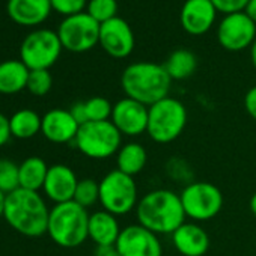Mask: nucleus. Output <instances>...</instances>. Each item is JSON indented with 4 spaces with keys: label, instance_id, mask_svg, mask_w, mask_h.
<instances>
[{
    "label": "nucleus",
    "instance_id": "nucleus-1",
    "mask_svg": "<svg viewBox=\"0 0 256 256\" xmlns=\"http://www.w3.org/2000/svg\"><path fill=\"white\" fill-rule=\"evenodd\" d=\"M136 216L139 224L157 235H172L187 218L180 194L168 188H157L142 196Z\"/></svg>",
    "mask_w": 256,
    "mask_h": 256
},
{
    "label": "nucleus",
    "instance_id": "nucleus-2",
    "mask_svg": "<svg viewBox=\"0 0 256 256\" xmlns=\"http://www.w3.org/2000/svg\"><path fill=\"white\" fill-rule=\"evenodd\" d=\"M120 86L126 98L150 107L169 96L172 78L163 65L154 62H136L124 70Z\"/></svg>",
    "mask_w": 256,
    "mask_h": 256
},
{
    "label": "nucleus",
    "instance_id": "nucleus-3",
    "mask_svg": "<svg viewBox=\"0 0 256 256\" xmlns=\"http://www.w3.org/2000/svg\"><path fill=\"white\" fill-rule=\"evenodd\" d=\"M4 217L14 230L35 238L47 234L50 210L38 192L20 187L6 194Z\"/></svg>",
    "mask_w": 256,
    "mask_h": 256
},
{
    "label": "nucleus",
    "instance_id": "nucleus-4",
    "mask_svg": "<svg viewBox=\"0 0 256 256\" xmlns=\"http://www.w3.org/2000/svg\"><path fill=\"white\" fill-rule=\"evenodd\" d=\"M89 214L88 210L74 200L56 204L50 210L47 234L60 247L74 248L82 246L88 238Z\"/></svg>",
    "mask_w": 256,
    "mask_h": 256
},
{
    "label": "nucleus",
    "instance_id": "nucleus-5",
    "mask_svg": "<svg viewBox=\"0 0 256 256\" xmlns=\"http://www.w3.org/2000/svg\"><path fill=\"white\" fill-rule=\"evenodd\" d=\"M188 113L186 106L175 98H164L148 110L146 134L156 144H170L176 140L186 130Z\"/></svg>",
    "mask_w": 256,
    "mask_h": 256
},
{
    "label": "nucleus",
    "instance_id": "nucleus-6",
    "mask_svg": "<svg viewBox=\"0 0 256 256\" xmlns=\"http://www.w3.org/2000/svg\"><path fill=\"white\" fill-rule=\"evenodd\" d=\"M72 144L83 156L94 160H106L118 154L122 146V134L112 120H89L80 125Z\"/></svg>",
    "mask_w": 256,
    "mask_h": 256
},
{
    "label": "nucleus",
    "instance_id": "nucleus-7",
    "mask_svg": "<svg viewBox=\"0 0 256 256\" xmlns=\"http://www.w3.org/2000/svg\"><path fill=\"white\" fill-rule=\"evenodd\" d=\"M100 204L102 210L116 217L136 210L139 204V190L134 178L118 169L106 174L100 181Z\"/></svg>",
    "mask_w": 256,
    "mask_h": 256
},
{
    "label": "nucleus",
    "instance_id": "nucleus-8",
    "mask_svg": "<svg viewBox=\"0 0 256 256\" xmlns=\"http://www.w3.org/2000/svg\"><path fill=\"white\" fill-rule=\"evenodd\" d=\"M186 216L193 222H208L214 218L223 208V194L220 188L211 182L193 181L180 193Z\"/></svg>",
    "mask_w": 256,
    "mask_h": 256
},
{
    "label": "nucleus",
    "instance_id": "nucleus-9",
    "mask_svg": "<svg viewBox=\"0 0 256 256\" xmlns=\"http://www.w3.org/2000/svg\"><path fill=\"white\" fill-rule=\"evenodd\" d=\"M62 44L58 32L41 29L26 36L22 44V62L32 70H48L60 56Z\"/></svg>",
    "mask_w": 256,
    "mask_h": 256
},
{
    "label": "nucleus",
    "instance_id": "nucleus-10",
    "mask_svg": "<svg viewBox=\"0 0 256 256\" xmlns=\"http://www.w3.org/2000/svg\"><path fill=\"white\" fill-rule=\"evenodd\" d=\"M100 23L88 12L66 17L58 30V36L64 48L83 53L94 48L100 42Z\"/></svg>",
    "mask_w": 256,
    "mask_h": 256
},
{
    "label": "nucleus",
    "instance_id": "nucleus-11",
    "mask_svg": "<svg viewBox=\"0 0 256 256\" xmlns=\"http://www.w3.org/2000/svg\"><path fill=\"white\" fill-rule=\"evenodd\" d=\"M116 247L120 256H163L158 235L139 223L125 226L120 230Z\"/></svg>",
    "mask_w": 256,
    "mask_h": 256
},
{
    "label": "nucleus",
    "instance_id": "nucleus-12",
    "mask_svg": "<svg viewBox=\"0 0 256 256\" xmlns=\"http://www.w3.org/2000/svg\"><path fill=\"white\" fill-rule=\"evenodd\" d=\"M150 107L132 98H122L113 104L110 120L118 132L126 138H139L146 133Z\"/></svg>",
    "mask_w": 256,
    "mask_h": 256
},
{
    "label": "nucleus",
    "instance_id": "nucleus-13",
    "mask_svg": "<svg viewBox=\"0 0 256 256\" xmlns=\"http://www.w3.org/2000/svg\"><path fill=\"white\" fill-rule=\"evenodd\" d=\"M256 23L248 18L246 12H235L226 16L217 32L218 42L229 52H240L254 42Z\"/></svg>",
    "mask_w": 256,
    "mask_h": 256
},
{
    "label": "nucleus",
    "instance_id": "nucleus-14",
    "mask_svg": "<svg viewBox=\"0 0 256 256\" xmlns=\"http://www.w3.org/2000/svg\"><path fill=\"white\" fill-rule=\"evenodd\" d=\"M100 46L114 58L124 59L134 50V34L125 20L114 17L100 26Z\"/></svg>",
    "mask_w": 256,
    "mask_h": 256
},
{
    "label": "nucleus",
    "instance_id": "nucleus-15",
    "mask_svg": "<svg viewBox=\"0 0 256 256\" xmlns=\"http://www.w3.org/2000/svg\"><path fill=\"white\" fill-rule=\"evenodd\" d=\"M80 125L70 110L52 108L42 116L41 133L53 144H70L76 140Z\"/></svg>",
    "mask_w": 256,
    "mask_h": 256
},
{
    "label": "nucleus",
    "instance_id": "nucleus-16",
    "mask_svg": "<svg viewBox=\"0 0 256 256\" xmlns=\"http://www.w3.org/2000/svg\"><path fill=\"white\" fill-rule=\"evenodd\" d=\"M78 180L74 170L66 164H53L48 168L44 182L46 196L54 204H64L74 199Z\"/></svg>",
    "mask_w": 256,
    "mask_h": 256
},
{
    "label": "nucleus",
    "instance_id": "nucleus-17",
    "mask_svg": "<svg viewBox=\"0 0 256 256\" xmlns=\"http://www.w3.org/2000/svg\"><path fill=\"white\" fill-rule=\"evenodd\" d=\"M216 12L211 0H186L181 10L182 29L190 35H204L211 29Z\"/></svg>",
    "mask_w": 256,
    "mask_h": 256
},
{
    "label": "nucleus",
    "instance_id": "nucleus-18",
    "mask_svg": "<svg viewBox=\"0 0 256 256\" xmlns=\"http://www.w3.org/2000/svg\"><path fill=\"white\" fill-rule=\"evenodd\" d=\"M172 241L182 256H204L210 248V235L196 222L182 223L172 234Z\"/></svg>",
    "mask_w": 256,
    "mask_h": 256
},
{
    "label": "nucleus",
    "instance_id": "nucleus-19",
    "mask_svg": "<svg viewBox=\"0 0 256 256\" xmlns=\"http://www.w3.org/2000/svg\"><path fill=\"white\" fill-rule=\"evenodd\" d=\"M11 20L22 26H36L47 20L52 11L50 0H8Z\"/></svg>",
    "mask_w": 256,
    "mask_h": 256
},
{
    "label": "nucleus",
    "instance_id": "nucleus-20",
    "mask_svg": "<svg viewBox=\"0 0 256 256\" xmlns=\"http://www.w3.org/2000/svg\"><path fill=\"white\" fill-rule=\"evenodd\" d=\"M120 226L118 222V217L106 210L95 211L89 214V226L88 234L89 238L96 244V247L101 246H114L119 235H120Z\"/></svg>",
    "mask_w": 256,
    "mask_h": 256
},
{
    "label": "nucleus",
    "instance_id": "nucleus-21",
    "mask_svg": "<svg viewBox=\"0 0 256 256\" xmlns=\"http://www.w3.org/2000/svg\"><path fill=\"white\" fill-rule=\"evenodd\" d=\"M148 163V152L139 142H128L122 145L116 154V169L125 175H139Z\"/></svg>",
    "mask_w": 256,
    "mask_h": 256
},
{
    "label": "nucleus",
    "instance_id": "nucleus-22",
    "mask_svg": "<svg viewBox=\"0 0 256 256\" xmlns=\"http://www.w3.org/2000/svg\"><path fill=\"white\" fill-rule=\"evenodd\" d=\"M30 70L22 60H5L0 64V94L12 95L28 88Z\"/></svg>",
    "mask_w": 256,
    "mask_h": 256
},
{
    "label": "nucleus",
    "instance_id": "nucleus-23",
    "mask_svg": "<svg viewBox=\"0 0 256 256\" xmlns=\"http://www.w3.org/2000/svg\"><path fill=\"white\" fill-rule=\"evenodd\" d=\"M41 125L42 118L30 108H22L10 118L11 136L16 139H30L36 136L41 132Z\"/></svg>",
    "mask_w": 256,
    "mask_h": 256
},
{
    "label": "nucleus",
    "instance_id": "nucleus-24",
    "mask_svg": "<svg viewBox=\"0 0 256 256\" xmlns=\"http://www.w3.org/2000/svg\"><path fill=\"white\" fill-rule=\"evenodd\" d=\"M48 166L41 157H29L20 164V187L38 192L44 187Z\"/></svg>",
    "mask_w": 256,
    "mask_h": 256
},
{
    "label": "nucleus",
    "instance_id": "nucleus-25",
    "mask_svg": "<svg viewBox=\"0 0 256 256\" xmlns=\"http://www.w3.org/2000/svg\"><path fill=\"white\" fill-rule=\"evenodd\" d=\"M172 80H184L188 78L198 68V59L194 53L186 48L175 50L163 65Z\"/></svg>",
    "mask_w": 256,
    "mask_h": 256
},
{
    "label": "nucleus",
    "instance_id": "nucleus-26",
    "mask_svg": "<svg viewBox=\"0 0 256 256\" xmlns=\"http://www.w3.org/2000/svg\"><path fill=\"white\" fill-rule=\"evenodd\" d=\"M72 200L86 210L94 206L96 202H100V182L94 178L78 180Z\"/></svg>",
    "mask_w": 256,
    "mask_h": 256
},
{
    "label": "nucleus",
    "instance_id": "nucleus-27",
    "mask_svg": "<svg viewBox=\"0 0 256 256\" xmlns=\"http://www.w3.org/2000/svg\"><path fill=\"white\" fill-rule=\"evenodd\" d=\"M20 188V166L8 158L0 160V192L10 194Z\"/></svg>",
    "mask_w": 256,
    "mask_h": 256
},
{
    "label": "nucleus",
    "instance_id": "nucleus-28",
    "mask_svg": "<svg viewBox=\"0 0 256 256\" xmlns=\"http://www.w3.org/2000/svg\"><path fill=\"white\" fill-rule=\"evenodd\" d=\"M84 107H86L88 122L89 120H94V122L110 120V118H112L113 106L104 96H92V98H89L88 101H84Z\"/></svg>",
    "mask_w": 256,
    "mask_h": 256
},
{
    "label": "nucleus",
    "instance_id": "nucleus-29",
    "mask_svg": "<svg viewBox=\"0 0 256 256\" xmlns=\"http://www.w3.org/2000/svg\"><path fill=\"white\" fill-rule=\"evenodd\" d=\"M118 4L116 0H89L88 14L100 24L116 17Z\"/></svg>",
    "mask_w": 256,
    "mask_h": 256
},
{
    "label": "nucleus",
    "instance_id": "nucleus-30",
    "mask_svg": "<svg viewBox=\"0 0 256 256\" xmlns=\"http://www.w3.org/2000/svg\"><path fill=\"white\" fill-rule=\"evenodd\" d=\"M52 84H53V78H52V74L48 72V70H32L29 74L26 89L32 95L44 96L50 92Z\"/></svg>",
    "mask_w": 256,
    "mask_h": 256
},
{
    "label": "nucleus",
    "instance_id": "nucleus-31",
    "mask_svg": "<svg viewBox=\"0 0 256 256\" xmlns=\"http://www.w3.org/2000/svg\"><path fill=\"white\" fill-rule=\"evenodd\" d=\"M52 10L56 12L71 17L83 12V8L86 6V0H50Z\"/></svg>",
    "mask_w": 256,
    "mask_h": 256
},
{
    "label": "nucleus",
    "instance_id": "nucleus-32",
    "mask_svg": "<svg viewBox=\"0 0 256 256\" xmlns=\"http://www.w3.org/2000/svg\"><path fill=\"white\" fill-rule=\"evenodd\" d=\"M248 2L250 0H211V4L214 5L216 11L223 12L226 16L235 14V12H242V10H246Z\"/></svg>",
    "mask_w": 256,
    "mask_h": 256
},
{
    "label": "nucleus",
    "instance_id": "nucleus-33",
    "mask_svg": "<svg viewBox=\"0 0 256 256\" xmlns=\"http://www.w3.org/2000/svg\"><path fill=\"white\" fill-rule=\"evenodd\" d=\"M244 107L247 113L256 120V86L250 88L244 96Z\"/></svg>",
    "mask_w": 256,
    "mask_h": 256
},
{
    "label": "nucleus",
    "instance_id": "nucleus-34",
    "mask_svg": "<svg viewBox=\"0 0 256 256\" xmlns=\"http://www.w3.org/2000/svg\"><path fill=\"white\" fill-rule=\"evenodd\" d=\"M70 113L72 114V118L77 120L78 125H83V124L88 122V114H86L84 101H78V102L72 104V107L70 108Z\"/></svg>",
    "mask_w": 256,
    "mask_h": 256
},
{
    "label": "nucleus",
    "instance_id": "nucleus-35",
    "mask_svg": "<svg viewBox=\"0 0 256 256\" xmlns=\"http://www.w3.org/2000/svg\"><path fill=\"white\" fill-rule=\"evenodd\" d=\"M10 139H11L10 119L4 113H0V148H2Z\"/></svg>",
    "mask_w": 256,
    "mask_h": 256
},
{
    "label": "nucleus",
    "instance_id": "nucleus-36",
    "mask_svg": "<svg viewBox=\"0 0 256 256\" xmlns=\"http://www.w3.org/2000/svg\"><path fill=\"white\" fill-rule=\"evenodd\" d=\"M95 256H120V253H119L116 244L114 246H101V247H96Z\"/></svg>",
    "mask_w": 256,
    "mask_h": 256
},
{
    "label": "nucleus",
    "instance_id": "nucleus-37",
    "mask_svg": "<svg viewBox=\"0 0 256 256\" xmlns=\"http://www.w3.org/2000/svg\"><path fill=\"white\" fill-rule=\"evenodd\" d=\"M244 12L248 16V18L252 22L256 23V0H250V2L247 4V6H246V10H244Z\"/></svg>",
    "mask_w": 256,
    "mask_h": 256
},
{
    "label": "nucleus",
    "instance_id": "nucleus-38",
    "mask_svg": "<svg viewBox=\"0 0 256 256\" xmlns=\"http://www.w3.org/2000/svg\"><path fill=\"white\" fill-rule=\"evenodd\" d=\"M248 208H250L252 214L256 217V193L252 194V198H250V200H248Z\"/></svg>",
    "mask_w": 256,
    "mask_h": 256
},
{
    "label": "nucleus",
    "instance_id": "nucleus-39",
    "mask_svg": "<svg viewBox=\"0 0 256 256\" xmlns=\"http://www.w3.org/2000/svg\"><path fill=\"white\" fill-rule=\"evenodd\" d=\"M5 202H6V194L4 192H0V217H4L5 212Z\"/></svg>",
    "mask_w": 256,
    "mask_h": 256
},
{
    "label": "nucleus",
    "instance_id": "nucleus-40",
    "mask_svg": "<svg viewBox=\"0 0 256 256\" xmlns=\"http://www.w3.org/2000/svg\"><path fill=\"white\" fill-rule=\"evenodd\" d=\"M250 58H252V64H253V66H254V70H256V40H254V42L250 46Z\"/></svg>",
    "mask_w": 256,
    "mask_h": 256
}]
</instances>
